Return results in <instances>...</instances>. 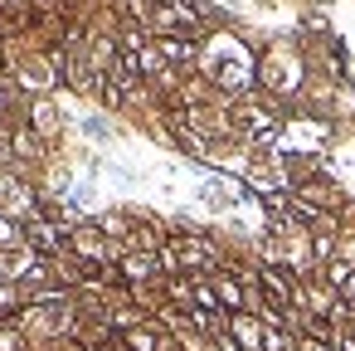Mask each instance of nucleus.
Here are the masks:
<instances>
[{
    "instance_id": "nucleus-1",
    "label": "nucleus",
    "mask_w": 355,
    "mask_h": 351,
    "mask_svg": "<svg viewBox=\"0 0 355 351\" xmlns=\"http://www.w3.org/2000/svg\"><path fill=\"white\" fill-rule=\"evenodd\" d=\"M69 254H73L78 263H88L93 273H107V268L122 259V244H117L112 234H103L98 220H83V225L69 234Z\"/></svg>"
},
{
    "instance_id": "nucleus-2",
    "label": "nucleus",
    "mask_w": 355,
    "mask_h": 351,
    "mask_svg": "<svg viewBox=\"0 0 355 351\" xmlns=\"http://www.w3.org/2000/svg\"><path fill=\"white\" fill-rule=\"evenodd\" d=\"M112 278L122 288H161L166 273H161V259L156 254H141V249H122V259L112 263Z\"/></svg>"
},
{
    "instance_id": "nucleus-3",
    "label": "nucleus",
    "mask_w": 355,
    "mask_h": 351,
    "mask_svg": "<svg viewBox=\"0 0 355 351\" xmlns=\"http://www.w3.org/2000/svg\"><path fill=\"white\" fill-rule=\"evenodd\" d=\"M25 127H35L49 147H64V108H59V98H30L25 103V117H20Z\"/></svg>"
},
{
    "instance_id": "nucleus-4",
    "label": "nucleus",
    "mask_w": 355,
    "mask_h": 351,
    "mask_svg": "<svg viewBox=\"0 0 355 351\" xmlns=\"http://www.w3.org/2000/svg\"><path fill=\"white\" fill-rule=\"evenodd\" d=\"M156 54L175 69V74H200V54H205V40H195V35H161L156 40Z\"/></svg>"
},
{
    "instance_id": "nucleus-5",
    "label": "nucleus",
    "mask_w": 355,
    "mask_h": 351,
    "mask_svg": "<svg viewBox=\"0 0 355 351\" xmlns=\"http://www.w3.org/2000/svg\"><path fill=\"white\" fill-rule=\"evenodd\" d=\"M25 249H35L44 259H64L69 254V229L54 225L49 215H35V220H25Z\"/></svg>"
},
{
    "instance_id": "nucleus-6",
    "label": "nucleus",
    "mask_w": 355,
    "mask_h": 351,
    "mask_svg": "<svg viewBox=\"0 0 355 351\" xmlns=\"http://www.w3.org/2000/svg\"><path fill=\"white\" fill-rule=\"evenodd\" d=\"M263 317H253V312H234L229 317V336L243 346V351H263Z\"/></svg>"
},
{
    "instance_id": "nucleus-7",
    "label": "nucleus",
    "mask_w": 355,
    "mask_h": 351,
    "mask_svg": "<svg viewBox=\"0 0 355 351\" xmlns=\"http://www.w3.org/2000/svg\"><path fill=\"white\" fill-rule=\"evenodd\" d=\"M214 293H219V302H224V312L234 317V312H248V288L229 273V268H219L214 273Z\"/></svg>"
},
{
    "instance_id": "nucleus-8",
    "label": "nucleus",
    "mask_w": 355,
    "mask_h": 351,
    "mask_svg": "<svg viewBox=\"0 0 355 351\" xmlns=\"http://www.w3.org/2000/svg\"><path fill=\"white\" fill-rule=\"evenodd\" d=\"M78 132H83L93 147H112V142H117V122H112L107 113H88V117L78 122Z\"/></svg>"
},
{
    "instance_id": "nucleus-9",
    "label": "nucleus",
    "mask_w": 355,
    "mask_h": 351,
    "mask_svg": "<svg viewBox=\"0 0 355 351\" xmlns=\"http://www.w3.org/2000/svg\"><path fill=\"white\" fill-rule=\"evenodd\" d=\"M20 249H25V225L0 215V254H20Z\"/></svg>"
},
{
    "instance_id": "nucleus-10",
    "label": "nucleus",
    "mask_w": 355,
    "mask_h": 351,
    "mask_svg": "<svg viewBox=\"0 0 355 351\" xmlns=\"http://www.w3.org/2000/svg\"><path fill=\"white\" fill-rule=\"evenodd\" d=\"M195 307L200 312H214V317H229L224 302H219V293H214V278H195Z\"/></svg>"
},
{
    "instance_id": "nucleus-11",
    "label": "nucleus",
    "mask_w": 355,
    "mask_h": 351,
    "mask_svg": "<svg viewBox=\"0 0 355 351\" xmlns=\"http://www.w3.org/2000/svg\"><path fill=\"white\" fill-rule=\"evenodd\" d=\"M297 351H336V341H321V336H297Z\"/></svg>"
},
{
    "instance_id": "nucleus-12",
    "label": "nucleus",
    "mask_w": 355,
    "mask_h": 351,
    "mask_svg": "<svg viewBox=\"0 0 355 351\" xmlns=\"http://www.w3.org/2000/svg\"><path fill=\"white\" fill-rule=\"evenodd\" d=\"M54 351H83V346H73V341H69V346H54Z\"/></svg>"
}]
</instances>
